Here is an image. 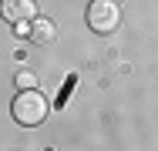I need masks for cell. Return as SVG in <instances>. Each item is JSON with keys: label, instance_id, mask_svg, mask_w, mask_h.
<instances>
[{"label": "cell", "instance_id": "6da1fadb", "mask_svg": "<svg viewBox=\"0 0 158 151\" xmlns=\"http://www.w3.org/2000/svg\"><path fill=\"white\" fill-rule=\"evenodd\" d=\"M47 97L40 94V91H20L17 94V101H14V118L17 124H24V128H34V124H40V121L47 118Z\"/></svg>", "mask_w": 158, "mask_h": 151}, {"label": "cell", "instance_id": "7a4b0ae2", "mask_svg": "<svg viewBox=\"0 0 158 151\" xmlns=\"http://www.w3.org/2000/svg\"><path fill=\"white\" fill-rule=\"evenodd\" d=\"M118 24H121L118 0H91V7H88V27L91 30L111 34V30H118Z\"/></svg>", "mask_w": 158, "mask_h": 151}, {"label": "cell", "instance_id": "3957f363", "mask_svg": "<svg viewBox=\"0 0 158 151\" xmlns=\"http://www.w3.org/2000/svg\"><path fill=\"white\" fill-rule=\"evenodd\" d=\"M0 17L10 24H31L37 17V3L34 0H0Z\"/></svg>", "mask_w": 158, "mask_h": 151}, {"label": "cell", "instance_id": "277c9868", "mask_svg": "<svg viewBox=\"0 0 158 151\" xmlns=\"http://www.w3.org/2000/svg\"><path fill=\"white\" fill-rule=\"evenodd\" d=\"M31 37L34 44H40V47H51L54 40H57V27H54V20L51 17H34L31 20Z\"/></svg>", "mask_w": 158, "mask_h": 151}, {"label": "cell", "instance_id": "5b68a950", "mask_svg": "<svg viewBox=\"0 0 158 151\" xmlns=\"http://www.w3.org/2000/svg\"><path fill=\"white\" fill-rule=\"evenodd\" d=\"M34 84H37V77H34V74H27V71H20V74H17V88H20V91H34Z\"/></svg>", "mask_w": 158, "mask_h": 151}]
</instances>
